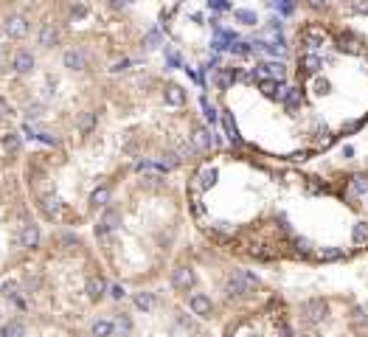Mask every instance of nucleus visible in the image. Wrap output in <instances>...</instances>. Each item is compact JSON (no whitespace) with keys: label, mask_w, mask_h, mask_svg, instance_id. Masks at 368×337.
<instances>
[{"label":"nucleus","mask_w":368,"mask_h":337,"mask_svg":"<svg viewBox=\"0 0 368 337\" xmlns=\"http://www.w3.org/2000/svg\"><path fill=\"white\" fill-rule=\"evenodd\" d=\"M90 335H93V337H112V335H115V323H112V320H107V317L93 320V326H90Z\"/></svg>","instance_id":"dca6fc26"},{"label":"nucleus","mask_w":368,"mask_h":337,"mask_svg":"<svg viewBox=\"0 0 368 337\" xmlns=\"http://www.w3.org/2000/svg\"><path fill=\"white\" fill-rule=\"evenodd\" d=\"M20 146H22V138L17 132H6V135H3V149H6L9 155L20 152Z\"/></svg>","instance_id":"6ab92c4d"},{"label":"nucleus","mask_w":368,"mask_h":337,"mask_svg":"<svg viewBox=\"0 0 368 337\" xmlns=\"http://www.w3.org/2000/svg\"><path fill=\"white\" fill-rule=\"evenodd\" d=\"M312 17H368V0H298Z\"/></svg>","instance_id":"f257e3e1"},{"label":"nucleus","mask_w":368,"mask_h":337,"mask_svg":"<svg viewBox=\"0 0 368 337\" xmlns=\"http://www.w3.org/2000/svg\"><path fill=\"white\" fill-rule=\"evenodd\" d=\"M6 34L14 37V40L25 37V34H28V20H25L22 14H11V17H6Z\"/></svg>","instance_id":"0eeeda50"},{"label":"nucleus","mask_w":368,"mask_h":337,"mask_svg":"<svg viewBox=\"0 0 368 337\" xmlns=\"http://www.w3.org/2000/svg\"><path fill=\"white\" fill-rule=\"evenodd\" d=\"M216 177H219V171H216V168L214 166H205V168H200V171H197V186H200V191H208V189H214V186H216Z\"/></svg>","instance_id":"ddd939ff"},{"label":"nucleus","mask_w":368,"mask_h":337,"mask_svg":"<svg viewBox=\"0 0 368 337\" xmlns=\"http://www.w3.org/2000/svg\"><path fill=\"white\" fill-rule=\"evenodd\" d=\"M236 17H239V22H245V25H253V22H256V14H253V11H245V9L236 11Z\"/></svg>","instance_id":"4be33fe9"},{"label":"nucleus","mask_w":368,"mask_h":337,"mask_svg":"<svg viewBox=\"0 0 368 337\" xmlns=\"http://www.w3.org/2000/svg\"><path fill=\"white\" fill-rule=\"evenodd\" d=\"M132 303H135V309H138V312H152V309H155L157 306V295L155 292H135L132 295Z\"/></svg>","instance_id":"9b49d317"},{"label":"nucleus","mask_w":368,"mask_h":337,"mask_svg":"<svg viewBox=\"0 0 368 337\" xmlns=\"http://www.w3.org/2000/svg\"><path fill=\"white\" fill-rule=\"evenodd\" d=\"M6 329H9V335H11V337H22V335H25V329H22L20 323H9Z\"/></svg>","instance_id":"393cba45"},{"label":"nucleus","mask_w":368,"mask_h":337,"mask_svg":"<svg viewBox=\"0 0 368 337\" xmlns=\"http://www.w3.org/2000/svg\"><path fill=\"white\" fill-rule=\"evenodd\" d=\"M191 141H194V146H197V149H211V144H214L211 132H208L205 126H197V129H194V135H191Z\"/></svg>","instance_id":"f3484780"},{"label":"nucleus","mask_w":368,"mask_h":337,"mask_svg":"<svg viewBox=\"0 0 368 337\" xmlns=\"http://www.w3.org/2000/svg\"><path fill=\"white\" fill-rule=\"evenodd\" d=\"M121 228V213L115 211V208H107V211L101 213L99 225H96V233L104 236V233H112V231H118Z\"/></svg>","instance_id":"20e7f679"},{"label":"nucleus","mask_w":368,"mask_h":337,"mask_svg":"<svg viewBox=\"0 0 368 337\" xmlns=\"http://www.w3.org/2000/svg\"><path fill=\"white\" fill-rule=\"evenodd\" d=\"M85 292H87L90 301H101L104 292H107V281L101 278V275H90L87 284H85Z\"/></svg>","instance_id":"9d476101"},{"label":"nucleus","mask_w":368,"mask_h":337,"mask_svg":"<svg viewBox=\"0 0 368 337\" xmlns=\"http://www.w3.org/2000/svg\"><path fill=\"white\" fill-rule=\"evenodd\" d=\"M37 115H40V107H37V104H34V107H28V118H37Z\"/></svg>","instance_id":"cd10ccee"},{"label":"nucleus","mask_w":368,"mask_h":337,"mask_svg":"<svg viewBox=\"0 0 368 337\" xmlns=\"http://www.w3.org/2000/svg\"><path fill=\"white\" fill-rule=\"evenodd\" d=\"M127 67H130V59H121V62H115L110 70H112V73H121V70H127Z\"/></svg>","instance_id":"a878e982"},{"label":"nucleus","mask_w":368,"mask_h":337,"mask_svg":"<svg viewBox=\"0 0 368 337\" xmlns=\"http://www.w3.org/2000/svg\"><path fill=\"white\" fill-rule=\"evenodd\" d=\"M40 228L37 225H22V231H20V242H22V247H28V250H34V247H40Z\"/></svg>","instance_id":"f8f14e48"},{"label":"nucleus","mask_w":368,"mask_h":337,"mask_svg":"<svg viewBox=\"0 0 368 337\" xmlns=\"http://www.w3.org/2000/svg\"><path fill=\"white\" fill-rule=\"evenodd\" d=\"M93 126H96V115H93V112H87V115L82 118V129H85V132H90Z\"/></svg>","instance_id":"5701e85b"},{"label":"nucleus","mask_w":368,"mask_h":337,"mask_svg":"<svg viewBox=\"0 0 368 337\" xmlns=\"http://www.w3.org/2000/svg\"><path fill=\"white\" fill-rule=\"evenodd\" d=\"M172 287L177 292H186L194 287V270L186 267V264H180V267H174V273H172Z\"/></svg>","instance_id":"7ed1b4c3"},{"label":"nucleus","mask_w":368,"mask_h":337,"mask_svg":"<svg viewBox=\"0 0 368 337\" xmlns=\"http://www.w3.org/2000/svg\"><path fill=\"white\" fill-rule=\"evenodd\" d=\"M62 65L67 67V70H85V67H87V56L82 54V51H79V48H70V51H65V54H62Z\"/></svg>","instance_id":"6e6552de"},{"label":"nucleus","mask_w":368,"mask_h":337,"mask_svg":"<svg viewBox=\"0 0 368 337\" xmlns=\"http://www.w3.org/2000/svg\"><path fill=\"white\" fill-rule=\"evenodd\" d=\"M14 70H17V73H31L34 70V54L31 51L22 48V51L14 54Z\"/></svg>","instance_id":"4468645a"},{"label":"nucleus","mask_w":368,"mask_h":337,"mask_svg":"<svg viewBox=\"0 0 368 337\" xmlns=\"http://www.w3.org/2000/svg\"><path fill=\"white\" fill-rule=\"evenodd\" d=\"M326 312H329V303L324 298H309V301L301 303V315L306 323H321L326 317Z\"/></svg>","instance_id":"f03ea898"},{"label":"nucleus","mask_w":368,"mask_h":337,"mask_svg":"<svg viewBox=\"0 0 368 337\" xmlns=\"http://www.w3.org/2000/svg\"><path fill=\"white\" fill-rule=\"evenodd\" d=\"M40 211H43L48 219H56V216H62V211H65V202L59 200L56 194H45L43 200H40Z\"/></svg>","instance_id":"423d86ee"},{"label":"nucleus","mask_w":368,"mask_h":337,"mask_svg":"<svg viewBox=\"0 0 368 337\" xmlns=\"http://www.w3.org/2000/svg\"><path fill=\"white\" fill-rule=\"evenodd\" d=\"M40 45H43V48H54L56 45V31L51 25H43V28H40Z\"/></svg>","instance_id":"aec40b11"},{"label":"nucleus","mask_w":368,"mask_h":337,"mask_svg":"<svg viewBox=\"0 0 368 337\" xmlns=\"http://www.w3.org/2000/svg\"><path fill=\"white\" fill-rule=\"evenodd\" d=\"M163 99H166V104H172V107H183V104H186V90L180 87V84H166Z\"/></svg>","instance_id":"2eb2a0df"},{"label":"nucleus","mask_w":368,"mask_h":337,"mask_svg":"<svg viewBox=\"0 0 368 337\" xmlns=\"http://www.w3.org/2000/svg\"><path fill=\"white\" fill-rule=\"evenodd\" d=\"M189 306H191V312L197 315V317H211L214 315V303L208 295H202V292H194L189 298Z\"/></svg>","instance_id":"39448f33"},{"label":"nucleus","mask_w":368,"mask_h":337,"mask_svg":"<svg viewBox=\"0 0 368 337\" xmlns=\"http://www.w3.org/2000/svg\"><path fill=\"white\" fill-rule=\"evenodd\" d=\"M0 337H11V335H9V329H6V326L0 329Z\"/></svg>","instance_id":"c85d7f7f"},{"label":"nucleus","mask_w":368,"mask_h":337,"mask_svg":"<svg viewBox=\"0 0 368 337\" xmlns=\"http://www.w3.org/2000/svg\"><path fill=\"white\" fill-rule=\"evenodd\" d=\"M301 337H315V335H301Z\"/></svg>","instance_id":"c756f323"},{"label":"nucleus","mask_w":368,"mask_h":337,"mask_svg":"<svg viewBox=\"0 0 368 337\" xmlns=\"http://www.w3.org/2000/svg\"><path fill=\"white\" fill-rule=\"evenodd\" d=\"M9 112H11L9 101H6V99H0V115H9Z\"/></svg>","instance_id":"bb28decb"},{"label":"nucleus","mask_w":368,"mask_h":337,"mask_svg":"<svg viewBox=\"0 0 368 337\" xmlns=\"http://www.w3.org/2000/svg\"><path fill=\"white\" fill-rule=\"evenodd\" d=\"M110 295H112V301H121L124 295H127V292H124L121 284H112V287H110Z\"/></svg>","instance_id":"b1692460"},{"label":"nucleus","mask_w":368,"mask_h":337,"mask_svg":"<svg viewBox=\"0 0 368 337\" xmlns=\"http://www.w3.org/2000/svg\"><path fill=\"white\" fill-rule=\"evenodd\" d=\"M90 202H93L96 208H107V202H110V189H107V186H99V189L90 194Z\"/></svg>","instance_id":"a211bd4d"},{"label":"nucleus","mask_w":368,"mask_h":337,"mask_svg":"<svg viewBox=\"0 0 368 337\" xmlns=\"http://www.w3.org/2000/svg\"><path fill=\"white\" fill-rule=\"evenodd\" d=\"M0 295L3 298H9L17 309H25V298L20 295V284L17 281H3V287H0Z\"/></svg>","instance_id":"1a4fd4ad"},{"label":"nucleus","mask_w":368,"mask_h":337,"mask_svg":"<svg viewBox=\"0 0 368 337\" xmlns=\"http://www.w3.org/2000/svg\"><path fill=\"white\" fill-rule=\"evenodd\" d=\"M115 329H121V335H130V332H132V320H130L127 315H118V323H115Z\"/></svg>","instance_id":"412c9836"}]
</instances>
